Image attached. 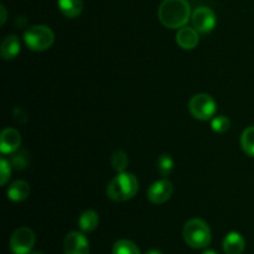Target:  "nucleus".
<instances>
[{"label": "nucleus", "instance_id": "1", "mask_svg": "<svg viewBox=\"0 0 254 254\" xmlns=\"http://www.w3.org/2000/svg\"><path fill=\"white\" fill-rule=\"evenodd\" d=\"M159 20L169 29L184 27L191 17V7L188 0H164L159 6Z\"/></svg>", "mask_w": 254, "mask_h": 254}, {"label": "nucleus", "instance_id": "2", "mask_svg": "<svg viewBox=\"0 0 254 254\" xmlns=\"http://www.w3.org/2000/svg\"><path fill=\"white\" fill-rule=\"evenodd\" d=\"M139 184L135 176L130 173H119L107 188V196L117 202L128 201L138 192Z\"/></svg>", "mask_w": 254, "mask_h": 254}, {"label": "nucleus", "instance_id": "3", "mask_svg": "<svg viewBox=\"0 0 254 254\" xmlns=\"http://www.w3.org/2000/svg\"><path fill=\"white\" fill-rule=\"evenodd\" d=\"M184 240L190 247L202 250L211 243L210 226L200 218H192L184 227Z\"/></svg>", "mask_w": 254, "mask_h": 254}, {"label": "nucleus", "instance_id": "4", "mask_svg": "<svg viewBox=\"0 0 254 254\" xmlns=\"http://www.w3.org/2000/svg\"><path fill=\"white\" fill-rule=\"evenodd\" d=\"M24 40L30 50L45 51L52 46L55 41V35L50 27L45 26V25H35L26 30Z\"/></svg>", "mask_w": 254, "mask_h": 254}, {"label": "nucleus", "instance_id": "5", "mask_svg": "<svg viewBox=\"0 0 254 254\" xmlns=\"http://www.w3.org/2000/svg\"><path fill=\"white\" fill-rule=\"evenodd\" d=\"M189 109L196 119L208 121L216 113V102L210 94H195L189 102Z\"/></svg>", "mask_w": 254, "mask_h": 254}, {"label": "nucleus", "instance_id": "6", "mask_svg": "<svg viewBox=\"0 0 254 254\" xmlns=\"http://www.w3.org/2000/svg\"><path fill=\"white\" fill-rule=\"evenodd\" d=\"M35 245V235L29 227H20L10 238V250L14 254H29Z\"/></svg>", "mask_w": 254, "mask_h": 254}, {"label": "nucleus", "instance_id": "7", "mask_svg": "<svg viewBox=\"0 0 254 254\" xmlns=\"http://www.w3.org/2000/svg\"><path fill=\"white\" fill-rule=\"evenodd\" d=\"M192 25L201 34H208L216 26V15L210 7L200 6L192 12Z\"/></svg>", "mask_w": 254, "mask_h": 254}, {"label": "nucleus", "instance_id": "8", "mask_svg": "<svg viewBox=\"0 0 254 254\" xmlns=\"http://www.w3.org/2000/svg\"><path fill=\"white\" fill-rule=\"evenodd\" d=\"M173 184L169 180H159L154 183L148 190V198L155 205H161L166 202L173 195Z\"/></svg>", "mask_w": 254, "mask_h": 254}, {"label": "nucleus", "instance_id": "9", "mask_svg": "<svg viewBox=\"0 0 254 254\" xmlns=\"http://www.w3.org/2000/svg\"><path fill=\"white\" fill-rule=\"evenodd\" d=\"M64 254H89L87 238L79 232H71L66 236L64 243Z\"/></svg>", "mask_w": 254, "mask_h": 254}, {"label": "nucleus", "instance_id": "10", "mask_svg": "<svg viewBox=\"0 0 254 254\" xmlns=\"http://www.w3.org/2000/svg\"><path fill=\"white\" fill-rule=\"evenodd\" d=\"M1 143H0V150L2 154H12L20 148L21 144V135L16 129L6 128L1 133Z\"/></svg>", "mask_w": 254, "mask_h": 254}, {"label": "nucleus", "instance_id": "11", "mask_svg": "<svg viewBox=\"0 0 254 254\" xmlns=\"http://www.w3.org/2000/svg\"><path fill=\"white\" fill-rule=\"evenodd\" d=\"M176 42L184 50H192L198 44V34L195 27L184 26L176 34Z\"/></svg>", "mask_w": 254, "mask_h": 254}, {"label": "nucleus", "instance_id": "12", "mask_svg": "<svg viewBox=\"0 0 254 254\" xmlns=\"http://www.w3.org/2000/svg\"><path fill=\"white\" fill-rule=\"evenodd\" d=\"M245 248V238L238 232L228 233L223 240V251L226 254H242Z\"/></svg>", "mask_w": 254, "mask_h": 254}, {"label": "nucleus", "instance_id": "13", "mask_svg": "<svg viewBox=\"0 0 254 254\" xmlns=\"http://www.w3.org/2000/svg\"><path fill=\"white\" fill-rule=\"evenodd\" d=\"M30 193V186L26 181L17 180L12 183L7 189V197L14 202L26 200Z\"/></svg>", "mask_w": 254, "mask_h": 254}, {"label": "nucleus", "instance_id": "14", "mask_svg": "<svg viewBox=\"0 0 254 254\" xmlns=\"http://www.w3.org/2000/svg\"><path fill=\"white\" fill-rule=\"evenodd\" d=\"M20 41L15 35H10L2 40L1 44V56L4 60H12L19 55Z\"/></svg>", "mask_w": 254, "mask_h": 254}, {"label": "nucleus", "instance_id": "15", "mask_svg": "<svg viewBox=\"0 0 254 254\" xmlns=\"http://www.w3.org/2000/svg\"><path fill=\"white\" fill-rule=\"evenodd\" d=\"M59 9L64 16L77 17L83 10V0H59Z\"/></svg>", "mask_w": 254, "mask_h": 254}, {"label": "nucleus", "instance_id": "16", "mask_svg": "<svg viewBox=\"0 0 254 254\" xmlns=\"http://www.w3.org/2000/svg\"><path fill=\"white\" fill-rule=\"evenodd\" d=\"M99 223V216L96 211L87 210L79 216L78 226L83 232H92L97 228Z\"/></svg>", "mask_w": 254, "mask_h": 254}, {"label": "nucleus", "instance_id": "17", "mask_svg": "<svg viewBox=\"0 0 254 254\" xmlns=\"http://www.w3.org/2000/svg\"><path fill=\"white\" fill-rule=\"evenodd\" d=\"M241 145L247 155L254 158V127H248L241 135Z\"/></svg>", "mask_w": 254, "mask_h": 254}, {"label": "nucleus", "instance_id": "18", "mask_svg": "<svg viewBox=\"0 0 254 254\" xmlns=\"http://www.w3.org/2000/svg\"><path fill=\"white\" fill-rule=\"evenodd\" d=\"M113 254H140V251L131 241L119 240L114 243Z\"/></svg>", "mask_w": 254, "mask_h": 254}, {"label": "nucleus", "instance_id": "19", "mask_svg": "<svg viewBox=\"0 0 254 254\" xmlns=\"http://www.w3.org/2000/svg\"><path fill=\"white\" fill-rule=\"evenodd\" d=\"M111 163L114 170L118 171V173H124V170H126L127 166H128L129 160L128 156H127V154L124 153V151L118 150L112 155Z\"/></svg>", "mask_w": 254, "mask_h": 254}, {"label": "nucleus", "instance_id": "20", "mask_svg": "<svg viewBox=\"0 0 254 254\" xmlns=\"http://www.w3.org/2000/svg\"><path fill=\"white\" fill-rule=\"evenodd\" d=\"M174 169V160L168 154H163L158 159V170L163 176H169Z\"/></svg>", "mask_w": 254, "mask_h": 254}, {"label": "nucleus", "instance_id": "21", "mask_svg": "<svg viewBox=\"0 0 254 254\" xmlns=\"http://www.w3.org/2000/svg\"><path fill=\"white\" fill-rule=\"evenodd\" d=\"M230 126H231L230 119L225 116L215 117V118L212 119V122H211V127H212L213 130L221 134L226 133V131L230 129Z\"/></svg>", "mask_w": 254, "mask_h": 254}, {"label": "nucleus", "instance_id": "22", "mask_svg": "<svg viewBox=\"0 0 254 254\" xmlns=\"http://www.w3.org/2000/svg\"><path fill=\"white\" fill-rule=\"evenodd\" d=\"M0 173H1V176H0V183H1V185H5L6 181L10 179V174H11V163L5 160L4 158L0 160Z\"/></svg>", "mask_w": 254, "mask_h": 254}, {"label": "nucleus", "instance_id": "23", "mask_svg": "<svg viewBox=\"0 0 254 254\" xmlns=\"http://www.w3.org/2000/svg\"><path fill=\"white\" fill-rule=\"evenodd\" d=\"M11 164L16 169H24V168H26V165H27V159L25 158L24 155H21V153L15 154L11 159Z\"/></svg>", "mask_w": 254, "mask_h": 254}, {"label": "nucleus", "instance_id": "24", "mask_svg": "<svg viewBox=\"0 0 254 254\" xmlns=\"http://www.w3.org/2000/svg\"><path fill=\"white\" fill-rule=\"evenodd\" d=\"M0 10H1V25H4L5 20H6V10H5L4 5L0 6Z\"/></svg>", "mask_w": 254, "mask_h": 254}, {"label": "nucleus", "instance_id": "25", "mask_svg": "<svg viewBox=\"0 0 254 254\" xmlns=\"http://www.w3.org/2000/svg\"><path fill=\"white\" fill-rule=\"evenodd\" d=\"M146 254H163V253H161L160 251H158V250H151V251H149V252Z\"/></svg>", "mask_w": 254, "mask_h": 254}, {"label": "nucleus", "instance_id": "26", "mask_svg": "<svg viewBox=\"0 0 254 254\" xmlns=\"http://www.w3.org/2000/svg\"><path fill=\"white\" fill-rule=\"evenodd\" d=\"M202 254H218L217 252H215L213 250H208V251H205Z\"/></svg>", "mask_w": 254, "mask_h": 254}, {"label": "nucleus", "instance_id": "27", "mask_svg": "<svg viewBox=\"0 0 254 254\" xmlns=\"http://www.w3.org/2000/svg\"><path fill=\"white\" fill-rule=\"evenodd\" d=\"M31 254H44L42 252H34V253H31Z\"/></svg>", "mask_w": 254, "mask_h": 254}]
</instances>
